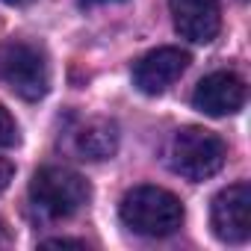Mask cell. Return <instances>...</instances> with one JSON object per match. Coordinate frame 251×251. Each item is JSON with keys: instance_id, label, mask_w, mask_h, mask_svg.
Wrapping results in <instances>:
<instances>
[{"instance_id": "9a60e30c", "label": "cell", "mask_w": 251, "mask_h": 251, "mask_svg": "<svg viewBox=\"0 0 251 251\" xmlns=\"http://www.w3.org/2000/svg\"><path fill=\"white\" fill-rule=\"evenodd\" d=\"M86 3H95V0H83V6H86Z\"/></svg>"}, {"instance_id": "8992f818", "label": "cell", "mask_w": 251, "mask_h": 251, "mask_svg": "<svg viewBox=\"0 0 251 251\" xmlns=\"http://www.w3.org/2000/svg\"><path fill=\"white\" fill-rule=\"evenodd\" d=\"M189 65V53L180 48H157L133 65V83L145 95H160L180 80Z\"/></svg>"}, {"instance_id": "5bb4252c", "label": "cell", "mask_w": 251, "mask_h": 251, "mask_svg": "<svg viewBox=\"0 0 251 251\" xmlns=\"http://www.w3.org/2000/svg\"><path fill=\"white\" fill-rule=\"evenodd\" d=\"M3 227H6V225H3V222H0V242H3V239H6V230H3Z\"/></svg>"}, {"instance_id": "9c48e42d", "label": "cell", "mask_w": 251, "mask_h": 251, "mask_svg": "<svg viewBox=\"0 0 251 251\" xmlns=\"http://www.w3.org/2000/svg\"><path fill=\"white\" fill-rule=\"evenodd\" d=\"M77 151L83 160H109L118 151V127L109 118H92L77 130Z\"/></svg>"}, {"instance_id": "8fae6325", "label": "cell", "mask_w": 251, "mask_h": 251, "mask_svg": "<svg viewBox=\"0 0 251 251\" xmlns=\"http://www.w3.org/2000/svg\"><path fill=\"white\" fill-rule=\"evenodd\" d=\"M12 177H15V169H12V163L0 157V192H6V186L12 183Z\"/></svg>"}, {"instance_id": "277c9868", "label": "cell", "mask_w": 251, "mask_h": 251, "mask_svg": "<svg viewBox=\"0 0 251 251\" xmlns=\"http://www.w3.org/2000/svg\"><path fill=\"white\" fill-rule=\"evenodd\" d=\"M225 142L213 133V130H204V127H180L172 139V148H169V160H172V169L186 177V180H207L213 177L222 166H225Z\"/></svg>"}, {"instance_id": "3957f363", "label": "cell", "mask_w": 251, "mask_h": 251, "mask_svg": "<svg viewBox=\"0 0 251 251\" xmlns=\"http://www.w3.org/2000/svg\"><path fill=\"white\" fill-rule=\"evenodd\" d=\"M0 83L24 100H42L50 89V65L42 48L30 42L0 45Z\"/></svg>"}, {"instance_id": "30bf717a", "label": "cell", "mask_w": 251, "mask_h": 251, "mask_svg": "<svg viewBox=\"0 0 251 251\" xmlns=\"http://www.w3.org/2000/svg\"><path fill=\"white\" fill-rule=\"evenodd\" d=\"M18 145V124L9 115V109L0 103V148H12Z\"/></svg>"}, {"instance_id": "7a4b0ae2", "label": "cell", "mask_w": 251, "mask_h": 251, "mask_svg": "<svg viewBox=\"0 0 251 251\" xmlns=\"http://www.w3.org/2000/svg\"><path fill=\"white\" fill-rule=\"evenodd\" d=\"M92 198V186L71 169L45 166L30 180V201L45 219H68L80 213Z\"/></svg>"}, {"instance_id": "4fadbf2b", "label": "cell", "mask_w": 251, "mask_h": 251, "mask_svg": "<svg viewBox=\"0 0 251 251\" xmlns=\"http://www.w3.org/2000/svg\"><path fill=\"white\" fill-rule=\"evenodd\" d=\"M3 3H9V6H27V3H33V0H3Z\"/></svg>"}, {"instance_id": "6da1fadb", "label": "cell", "mask_w": 251, "mask_h": 251, "mask_svg": "<svg viewBox=\"0 0 251 251\" xmlns=\"http://www.w3.org/2000/svg\"><path fill=\"white\" fill-rule=\"evenodd\" d=\"M121 222L139 236H169L183 225V204L177 195L160 186H136L121 198Z\"/></svg>"}, {"instance_id": "5b68a950", "label": "cell", "mask_w": 251, "mask_h": 251, "mask_svg": "<svg viewBox=\"0 0 251 251\" xmlns=\"http://www.w3.org/2000/svg\"><path fill=\"white\" fill-rule=\"evenodd\" d=\"M210 225L222 242H230V245L245 242L251 236V186L239 180V183L222 189L213 198Z\"/></svg>"}, {"instance_id": "7c38bea8", "label": "cell", "mask_w": 251, "mask_h": 251, "mask_svg": "<svg viewBox=\"0 0 251 251\" xmlns=\"http://www.w3.org/2000/svg\"><path fill=\"white\" fill-rule=\"evenodd\" d=\"M71 245H74V248H86L83 239H65V236H62V239H45V242H42V248H71Z\"/></svg>"}, {"instance_id": "52a82bcc", "label": "cell", "mask_w": 251, "mask_h": 251, "mask_svg": "<svg viewBox=\"0 0 251 251\" xmlns=\"http://www.w3.org/2000/svg\"><path fill=\"white\" fill-rule=\"evenodd\" d=\"M192 103H195V109H201L204 115H213V118L233 115L245 103V83L233 71H213L195 86Z\"/></svg>"}, {"instance_id": "ba28073f", "label": "cell", "mask_w": 251, "mask_h": 251, "mask_svg": "<svg viewBox=\"0 0 251 251\" xmlns=\"http://www.w3.org/2000/svg\"><path fill=\"white\" fill-rule=\"evenodd\" d=\"M175 30L195 45H210L222 30L219 0H169Z\"/></svg>"}]
</instances>
